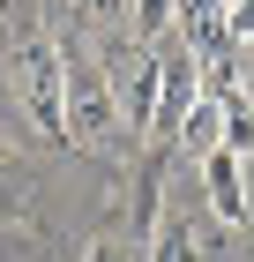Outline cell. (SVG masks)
I'll return each mask as SVG.
<instances>
[{
  "mask_svg": "<svg viewBox=\"0 0 254 262\" xmlns=\"http://www.w3.org/2000/svg\"><path fill=\"white\" fill-rule=\"evenodd\" d=\"M15 105L30 113V127L38 135H67V53H60V38L53 30H30V38L15 45Z\"/></svg>",
  "mask_w": 254,
  "mask_h": 262,
  "instance_id": "1",
  "label": "cell"
},
{
  "mask_svg": "<svg viewBox=\"0 0 254 262\" xmlns=\"http://www.w3.org/2000/svg\"><path fill=\"white\" fill-rule=\"evenodd\" d=\"M157 53L150 45H127V38H105V90H112V105H120V127L127 135H150L157 127Z\"/></svg>",
  "mask_w": 254,
  "mask_h": 262,
  "instance_id": "2",
  "label": "cell"
},
{
  "mask_svg": "<svg viewBox=\"0 0 254 262\" xmlns=\"http://www.w3.org/2000/svg\"><path fill=\"white\" fill-rule=\"evenodd\" d=\"M112 135H120V105H112V90H105V75L67 53V142L112 150Z\"/></svg>",
  "mask_w": 254,
  "mask_h": 262,
  "instance_id": "3",
  "label": "cell"
},
{
  "mask_svg": "<svg viewBox=\"0 0 254 262\" xmlns=\"http://www.w3.org/2000/svg\"><path fill=\"white\" fill-rule=\"evenodd\" d=\"M157 68L165 75H157V127L150 135H179V120L202 105V60L179 45V53H157Z\"/></svg>",
  "mask_w": 254,
  "mask_h": 262,
  "instance_id": "4",
  "label": "cell"
},
{
  "mask_svg": "<svg viewBox=\"0 0 254 262\" xmlns=\"http://www.w3.org/2000/svg\"><path fill=\"white\" fill-rule=\"evenodd\" d=\"M202 180H210V210L224 225H247V172H239V150H217V158H202Z\"/></svg>",
  "mask_w": 254,
  "mask_h": 262,
  "instance_id": "5",
  "label": "cell"
},
{
  "mask_svg": "<svg viewBox=\"0 0 254 262\" xmlns=\"http://www.w3.org/2000/svg\"><path fill=\"white\" fill-rule=\"evenodd\" d=\"M179 150H187V158H217V150H224V105L217 98H202L195 113H187V120H179Z\"/></svg>",
  "mask_w": 254,
  "mask_h": 262,
  "instance_id": "6",
  "label": "cell"
},
{
  "mask_svg": "<svg viewBox=\"0 0 254 262\" xmlns=\"http://www.w3.org/2000/svg\"><path fill=\"white\" fill-rule=\"evenodd\" d=\"M150 262H202V232L187 217H157L150 225Z\"/></svg>",
  "mask_w": 254,
  "mask_h": 262,
  "instance_id": "7",
  "label": "cell"
},
{
  "mask_svg": "<svg viewBox=\"0 0 254 262\" xmlns=\"http://www.w3.org/2000/svg\"><path fill=\"white\" fill-rule=\"evenodd\" d=\"M127 8H135V38H142V45L179 23V0H127Z\"/></svg>",
  "mask_w": 254,
  "mask_h": 262,
  "instance_id": "8",
  "label": "cell"
},
{
  "mask_svg": "<svg viewBox=\"0 0 254 262\" xmlns=\"http://www.w3.org/2000/svg\"><path fill=\"white\" fill-rule=\"evenodd\" d=\"M22 187H30V180H22V165H15V150L0 142V217H15V210H22Z\"/></svg>",
  "mask_w": 254,
  "mask_h": 262,
  "instance_id": "9",
  "label": "cell"
},
{
  "mask_svg": "<svg viewBox=\"0 0 254 262\" xmlns=\"http://www.w3.org/2000/svg\"><path fill=\"white\" fill-rule=\"evenodd\" d=\"M75 8L98 23V30H120V23H127V0H75Z\"/></svg>",
  "mask_w": 254,
  "mask_h": 262,
  "instance_id": "10",
  "label": "cell"
},
{
  "mask_svg": "<svg viewBox=\"0 0 254 262\" xmlns=\"http://www.w3.org/2000/svg\"><path fill=\"white\" fill-rule=\"evenodd\" d=\"M90 262H135V255H127V240H98V247H90Z\"/></svg>",
  "mask_w": 254,
  "mask_h": 262,
  "instance_id": "11",
  "label": "cell"
},
{
  "mask_svg": "<svg viewBox=\"0 0 254 262\" xmlns=\"http://www.w3.org/2000/svg\"><path fill=\"white\" fill-rule=\"evenodd\" d=\"M247 262H254V217H247Z\"/></svg>",
  "mask_w": 254,
  "mask_h": 262,
  "instance_id": "12",
  "label": "cell"
}]
</instances>
